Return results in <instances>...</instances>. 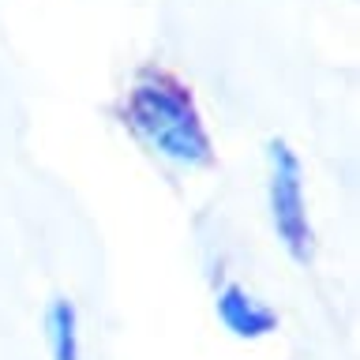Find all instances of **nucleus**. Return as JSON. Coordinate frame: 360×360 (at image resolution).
Masks as SVG:
<instances>
[{"label":"nucleus","mask_w":360,"mask_h":360,"mask_svg":"<svg viewBox=\"0 0 360 360\" xmlns=\"http://www.w3.org/2000/svg\"><path fill=\"white\" fill-rule=\"evenodd\" d=\"M124 124L162 154L165 162L176 165H210V135L199 120V109L191 94L165 72H143L135 79L124 101Z\"/></svg>","instance_id":"1"},{"label":"nucleus","mask_w":360,"mask_h":360,"mask_svg":"<svg viewBox=\"0 0 360 360\" xmlns=\"http://www.w3.org/2000/svg\"><path fill=\"white\" fill-rule=\"evenodd\" d=\"M270 218L274 233L285 244L292 259L311 255V221H308V199H304V176L300 162L289 150V143H270Z\"/></svg>","instance_id":"2"},{"label":"nucleus","mask_w":360,"mask_h":360,"mask_svg":"<svg viewBox=\"0 0 360 360\" xmlns=\"http://www.w3.org/2000/svg\"><path fill=\"white\" fill-rule=\"evenodd\" d=\"M218 315L236 338H266L270 330H278L274 308H266L263 300L240 285H225L218 292Z\"/></svg>","instance_id":"3"},{"label":"nucleus","mask_w":360,"mask_h":360,"mask_svg":"<svg viewBox=\"0 0 360 360\" xmlns=\"http://www.w3.org/2000/svg\"><path fill=\"white\" fill-rule=\"evenodd\" d=\"M45 326H49V349L53 360H83L79 353V323H75V308L68 300H53L49 315H45Z\"/></svg>","instance_id":"4"}]
</instances>
